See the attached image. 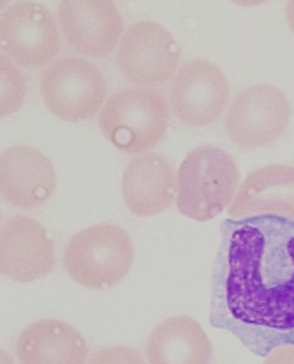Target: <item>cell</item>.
Returning a JSON list of instances; mask_svg holds the SVG:
<instances>
[{"instance_id": "obj_6", "label": "cell", "mask_w": 294, "mask_h": 364, "mask_svg": "<svg viewBox=\"0 0 294 364\" xmlns=\"http://www.w3.org/2000/svg\"><path fill=\"white\" fill-rule=\"evenodd\" d=\"M1 48L23 67L39 68L61 48V38L54 18L43 4L17 1L9 5L0 19Z\"/></svg>"}, {"instance_id": "obj_7", "label": "cell", "mask_w": 294, "mask_h": 364, "mask_svg": "<svg viewBox=\"0 0 294 364\" xmlns=\"http://www.w3.org/2000/svg\"><path fill=\"white\" fill-rule=\"evenodd\" d=\"M179 55V45L165 26L140 20L125 31L117 57L120 69L131 82L158 85L172 76Z\"/></svg>"}, {"instance_id": "obj_13", "label": "cell", "mask_w": 294, "mask_h": 364, "mask_svg": "<svg viewBox=\"0 0 294 364\" xmlns=\"http://www.w3.org/2000/svg\"><path fill=\"white\" fill-rule=\"evenodd\" d=\"M125 203L131 213L145 217L158 214L173 202L176 176L172 164L156 153L132 158L122 180Z\"/></svg>"}, {"instance_id": "obj_3", "label": "cell", "mask_w": 294, "mask_h": 364, "mask_svg": "<svg viewBox=\"0 0 294 364\" xmlns=\"http://www.w3.org/2000/svg\"><path fill=\"white\" fill-rule=\"evenodd\" d=\"M169 107L159 91L146 87H127L113 93L98 117L99 127L118 149L139 153L154 146L164 136Z\"/></svg>"}, {"instance_id": "obj_4", "label": "cell", "mask_w": 294, "mask_h": 364, "mask_svg": "<svg viewBox=\"0 0 294 364\" xmlns=\"http://www.w3.org/2000/svg\"><path fill=\"white\" fill-rule=\"evenodd\" d=\"M133 258L132 242L126 231L116 225L100 223L73 236L63 264L74 281L99 289L118 284L130 269Z\"/></svg>"}, {"instance_id": "obj_11", "label": "cell", "mask_w": 294, "mask_h": 364, "mask_svg": "<svg viewBox=\"0 0 294 364\" xmlns=\"http://www.w3.org/2000/svg\"><path fill=\"white\" fill-rule=\"evenodd\" d=\"M2 274L19 282H31L54 267V245L47 230L37 220L16 215L4 223L0 231Z\"/></svg>"}, {"instance_id": "obj_17", "label": "cell", "mask_w": 294, "mask_h": 364, "mask_svg": "<svg viewBox=\"0 0 294 364\" xmlns=\"http://www.w3.org/2000/svg\"><path fill=\"white\" fill-rule=\"evenodd\" d=\"M1 115L15 112L23 104L26 93V82L21 69L6 54L0 57Z\"/></svg>"}, {"instance_id": "obj_1", "label": "cell", "mask_w": 294, "mask_h": 364, "mask_svg": "<svg viewBox=\"0 0 294 364\" xmlns=\"http://www.w3.org/2000/svg\"><path fill=\"white\" fill-rule=\"evenodd\" d=\"M209 321L253 355L294 346V220H225L210 282Z\"/></svg>"}, {"instance_id": "obj_19", "label": "cell", "mask_w": 294, "mask_h": 364, "mask_svg": "<svg viewBox=\"0 0 294 364\" xmlns=\"http://www.w3.org/2000/svg\"><path fill=\"white\" fill-rule=\"evenodd\" d=\"M261 364H294V346L278 348L266 357Z\"/></svg>"}, {"instance_id": "obj_10", "label": "cell", "mask_w": 294, "mask_h": 364, "mask_svg": "<svg viewBox=\"0 0 294 364\" xmlns=\"http://www.w3.org/2000/svg\"><path fill=\"white\" fill-rule=\"evenodd\" d=\"M58 16L62 32L77 52L90 57H104L116 46L123 20L110 0H63Z\"/></svg>"}, {"instance_id": "obj_14", "label": "cell", "mask_w": 294, "mask_h": 364, "mask_svg": "<svg viewBox=\"0 0 294 364\" xmlns=\"http://www.w3.org/2000/svg\"><path fill=\"white\" fill-rule=\"evenodd\" d=\"M19 364H85L88 348L72 325L56 318L33 322L16 344Z\"/></svg>"}, {"instance_id": "obj_2", "label": "cell", "mask_w": 294, "mask_h": 364, "mask_svg": "<svg viewBox=\"0 0 294 364\" xmlns=\"http://www.w3.org/2000/svg\"><path fill=\"white\" fill-rule=\"evenodd\" d=\"M239 182L231 154L212 145L196 146L187 154L177 173V208L192 220H211L233 202Z\"/></svg>"}, {"instance_id": "obj_8", "label": "cell", "mask_w": 294, "mask_h": 364, "mask_svg": "<svg viewBox=\"0 0 294 364\" xmlns=\"http://www.w3.org/2000/svg\"><path fill=\"white\" fill-rule=\"evenodd\" d=\"M290 105L285 93L269 83L250 85L233 100L225 118L231 140L243 146L267 144L290 122Z\"/></svg>"}, {"instance_id": "obj_18", "label": "cell", "mask_w": 294, "mask_h": 364, "mask_svg": "<svg viewBox=\"0 0 294 364\" xmlns=\"http://www.w3.org/2000/svg\"><path fill=\"white\" fill-rule=\"evenodd\" d=\"M87 364H147L137 350L124 345L103 348L95 353Z\"/></svg>"}, {"instance_id": "obj_9", "label": "cell", "mask_w": 294, "mask_h": 364, "mask_svg": "<svg viewBox=\"0 0 294 364\" xmlns=\"http://www.w3.org/2000/svg\"><path fill=\"white\" fill-rule=\"evenodd\" d=\"M228 80L214 63L194 59L184 64L169 88V103L175 117L193 127L214 121L227 104Z\"/></svg>"}, {"instance_id": "obj_5", "label": "cell", "mask_w": 294, "mask_h": 364, "mask_svg": "<svg viewBox=\"0 0 294 364\" xmlns=\"http://www.w3.org/2000/svg\"><path fill=\"white\" fill-rule=\"evenodd\" d=\"M40 92L46 107L70 122L94 115L107 95V84L99 69L85 58H58L43 72Z\"/></svg>"}, {"instance_id": "obj_20", "label": "cell", "mask_w": 294, "mask_h": 364, "mask_svg": "<svg viewBox=\"0 0 294 364\" xmlns=\"http://www.w3.org/2000/svg\"><path fill=\"white\" fill-rule=\"evenodd\" d=\"M285 16L288 24L294 33V1H290L286 5Z\"/></svg>"}, {"instance_id": "obj_16", "label": "cell", "mask_w": 294, "mask_h": 364, "mask_svg": "<svg viewBox=\"0 0 294 364\" xmlns=\"http://www.w3.org/2000/svg\"><path fill=\"white\" fill-rule=\"evenodd\" d=\"M229 213L236 218L267 213L294 218V166L273 164L249 173Z\"/></svg>"}, {"instance_id": "obj_12", "label": "cell", "mask_w": 294, "mask_h": 364, "mask_svg": "<svg viewBox=\"0 0 294 364\" xmlns=\"http://www.w3.org/2000/svg\"><path fill=\"white\" fill-rule=\"evenodd\" d=\"M56 186L55 169L37 149L16 145L1 154V196L11 205L19 208L40 206L53 195Z\"/></svg>"}, {"instance_id": "obj_15", "label": "cell", "mask_w": 294, "mask_h": 364, "mask_svg": "<svg viewBox=\"0 0 294 364\" xmlns=\"http://www.w3.org/2000/svg\"><path fill=\"white\" fill-rule=\"evenodd\" d=\"M145 352L148 364H211L214 348L196 318L176 314L154 328Z\"/></svg>"}]
</instances>
